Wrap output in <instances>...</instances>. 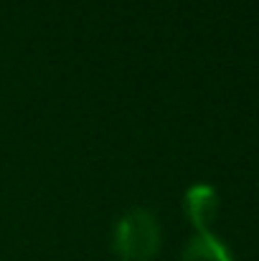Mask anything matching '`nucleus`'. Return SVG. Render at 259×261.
<instances>
[{"label":"nucleus","mask_w":259,"mask_h":261,"mask_svg":"<svg viewBox=\"0 0 259 261\" xmlns=\"http://www.w3.org/2000/svg\"><path fill=\"white\" fill-rule=\"evenodd\" d=\"M160 244V223L148 208H130L112 228V251L120 261H153Z\"/></svg>","instance_id":"nucleus-1"},{"label":"nucleus","mask_w":259,"mask_h":261,"mask_svg":"<svg viewBox=\"0 0 259 261\" xmlns=\"http://www.w3.org/2000/svg\"><path fill=\"white\" fill-rule=\"evenodd\" d=\"M183 205L196 233L211 231V223L216 221L219 213V193L211 182H193L183 195Z\"/></svg>","instance_id":"nucleus-2"},{"label":"nucleus","mask_w":259,"mask_h":261,"mask_svg":"<svg viewBox=\"0 0 259 261\" xmlns=\"http://www.w3.org/2000/svg\"><path fill=\"white\" fill-rule=\"evenodd\" d=\"M180 261H234V256L219 236H214L211 231H203V233H196L185 244Z\"/></svg>","instance_id":"nucleus-3"}]
</instances>
